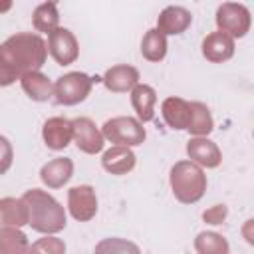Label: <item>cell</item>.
Here are the masks:
<instances>
[{
  "instance_id": "1",
  "label": "cell",
  "mask_w": 254,
  "mask_h": 254,
  "mask_svg": "<svg viewBox=\"0 0 254 254\" xmlns=\"http://www.w3.org/2000/svg\"><path fill=\"white\" fill-rule=\"evenodd\" d=\"M48 48L38 34L22 32L0 44V87L12 85L28 71H40L46 64Z\"/></svg>"
},
{
  "instance_id": "2",
  "label": "cell",
  "mask_w": 254,
  "mask_h": 254,
  "mask_svg": "<svg viewBox=\"0 0 254 254\" xmlns=\"http://www.w3.org/2000/svg\"><path fill=\"white\" fill-rule=\"evenodd\" d=\"M22 200L28 206V224L42 234H56L65 228L64 206L46 190L30 189L24 192Z\"/></svg>"
},
{
  "instance_id": "3",
  "label": "cell",
  "mask_w": 254,
  "mask_h": 254,
  "mask_svg": "<svg viewBox=\"0 0 254 254\" xmlns=\"http://www.w3.org/2000/svg\"><path fill=\"white\" fill-rule=\"evenodd\" d=\"M171 189L179 202L192 204L206 190V175L192 161H179L171 169Z\"/></svg>"
},
{
  "instance_id": "4",
  "label": "cell",
  "mask_w": 254,
  "mask_h": 254,
  "mask_svg": "<svg viewBox=\"0 0 254 254\" xmlns=\"http://www.w3.org/2000/svg\"><path fill=\"white\" fill-rule=\"evenodd\" d=\"M95 79H99V77H89L83 71L64 73L54 83V101L58 105H77V103H81L89 95Z\"/></svg>"
},
{
  "instance_id": "5",
  "label": "cell",
  "mask_w": 254,
  "mask_h": 254,
  "mask_svg": "<svg viewBox=\"0 0 254 254\" xmlns=\"http://www.w3.org/2000/svg\"><path fill=\"white\" fill-rule=\"evenodd\" d=\"M101 135L103 139L115 145H121V147H129V149L141 145L147 137L143 123H139V119L135 117H125V115L107 119L101 127Z\"/></svg>"
},
{
  "instance_id": "6",
  "label": "cell",
  "mask_w": 254,
  "mask_h": 254,
  "mask_svg": "<svg viewBox=\"0 0 254 254\" xmlns=\"http://www.w3.org/2000/svg\"><path fill=\"white\" fill-rule=\"evenodd\" d=\"M216 26L218 32L234 38H244L250 30V12L246 6L236 2H224L216 10Z\"/></svg>"
},
{
  "instance_id": "7",
  "label": "cell",
  "mask_w": 254,
  "mask_h": 254,
  "mask_svg": "<svg viewBox=\"0 0 254 254\" xmlns=\"http://www.w3.org/2000/svg\"><path fill=\"white\" fill-rule=\"evenodd\" d=\"M48 52L60 65H69L79 56V46L71 30L67 28H56L52 34H48Z\"/></svg>"
},
{
  "instance_id": "8",
  "label": "cell",
  "mask_w": 254,
  "mask_h": 254,
  "mask_svg": "<svg viewBox=\"0 0 254 254\" xmlns=\"http://www.w3.org/2000/svg\"><path fill=\"white\" fill-rule=\"evenodd\" d=\"M67 208L69 214L79 220V222H87L95 216L97 212V196H95V189L89 185H79V187H71L67 190Z\"/></svg>"
},
{
  "instance_id": "9",
  "label": "cell",
  "mask_w": 254,
  "mask_h": 254,
  "mask_svg": "<svg viewBox=\"0 0 254 254\" xmlns=\"http://www.w3.org/2000/svg\"><path fill=\"white\" fill-rule=\"evenodd\" d=\"M71 125H73V143L77 145L79 151L87 155H95L103 149V135L89 117H75Z\"/></svg>"
},
{
  "instance_id": "10",
  "label": "cell",
  "mask_w": 254,
  "mask_h": 254,
  "mask_svg": "<svg viewBox=\"0 0 254 254\" xmlns=\"http://www.w3.org/2000/svg\"><path fill=\"white\" fill-rule=\"evenodd\" d=\"M187 155L189 159L198 165V167H206V169H214L220 165L222 161V153L218 149V145L206 137H192L187 143Z\"/></svg>"
},
{
  "instance_id": "11",
  "label": "cell",
  "mask_w": 254,
  "mask_h": 254,
  "mask_svg": "<svg viewBox=\"0 0 254 254\" xmlns=\"http://www.w3.org/2000/svg\"><path fill=\"white\" fill-rule=\"evenodd\" d=\"M42 137H44V143L48 145V149L62 151L73 139V125L65 117H52L44 123Z\"/></svg>"
},
{
  "instance_id": "12",
  "label": "cell",
  "mask_w": 254,
  "mask_h": 254,
  "mask_svg": "<svg viewBox=\"0 0 254 254\" xmlns=\"http://www.w3.org/2000/svg\"><path fill=\"white\" fill-rule=\"evenodd\" d=\"M101 81L111 93H125V91H131L139 83V71L133 65L117 64V65H111L103 73Z\"/></svg>"
},
{
  "instance_id": "13",
  "label": "cell",
  "mask_w": 254,
  "mask_h": 254,
  "mask_svg": "<svg viewBox=\"0 0 254 254\" xmlns=\"http://www.w3.org/2000/svg\"><path fill=\"white\" fill-rule=\"evenodd\" d=\"M192 22V14L183 6H167L157 18V30L167 38L183 34Z\"/></svg>"
},
{
  "instance_id": "14",
  "label": "cell",
  "mask_w": 254,
  "mask_h": 254,
  "mask_svg": "<svg viewBox=\"0 0 254 254\" xmlns=\"http://www.w3.org/2000/svg\"><path fill=\"white\" fill-rule=\"evenodd\" d=\"M202 56L210 64H222L234 56V40L222 32H212L202 40Z\"/></svg>"
},
{
  "instance_id": "15",
  "label": "cell",
  "mask_w": 254,
  "mask_h": 254,
  "mask_svg": "<svg viewBox=\"0 0 254 254\" xmlns=\"http://www.w3.org/2000/svg\"><path fill=\"white\" fill-rule=\"evenodd\" d=\"M73 175V161L67 157H56L40 169V179L50 189L64 187Z\"/></svg>"
},
{
  "instance_id": "16",
  "label": "cell",
  "mask_w": 254,
  "mask_h": 254,
  "mask_svg": "<svg viewBox=\"0 0 254 254\" xmlns=\"http://www.w3.org/2000/svg\"><path fill=\"white\" fill-rule=\"evenodd\" d=\"M155 103H157V91L147 83H137L131 89V105L137 113L139 123H147L155 117Z\"/></svg>"
},
{
  "instance_id": "17",
  "label": "cell",
  "mask_w": 254,
  "mask_h": 254,
  "mask_svg": "<svg viewBox=\"0 0 254 254\" xmlns=\"http://www.w3.org/2000/svg\"><path fill=\"white\" fill-rule=\"evenodd\" d=\"M135 153L129 147H121V145H113L111 149H107L103 153L101 165L107 173L111 175H127L129 171H133L135 167Z\"/></svg>"
},
{
  "instance_id": "18",
  "label": "cell",
  "mask_w": 254,
  "mask_h": 254,
  "mask_svg": "<svg viewBox=\"0 0 254 254\" xmlns=\"http://www.w3.org/2000/svg\"><path fill=\"white\" fill-rule=\"evenodd\" d=\"M24 93L32 101H48L54 95V83L42 71H28L20 77Z\"/></svg>"
},
{
  "instance_id": "19",
  "label": "cell",
  "mask_w": 254,
  "mask_h": 254,
  "mask_svg": "<svg viewBox=\"0 0 254 254\" xmlns=\"http://www.w3.org/2000/svg\"><path fill=\"white\" fill-rule=\"evenodd\" d=\"M28 224V206L22 198H0V228L6 226H24Z\"/></svg>"
},
{
  "instance_id": "20",
  "label": "cell",
  "mask_w": 254,
  "mask_h": 254,
  "mask_svg": "<svg viewBox=\"0 0 254 254\" xmlns=\"http://www.w3.org/2000/svg\"><path fill=\"white\" fill-rule=\"evenodd\" d=\"M214 129L212 115L208 107L200 101H189V125L187 131L194 137H206Z\"/></svg>"
},
{
  "instance_id": "21",
  "label": "cell",
  "mask_w": 254,
  "mask_h": 254,
  "mask_svg": "<svg viewBox=\"0 0 254 254\" xmlns=\"http://www.w3.org/2000/svg\"><path fill=\"white\" fill-rule=\"evenodd\" d=\"M163 119L171 129H187L189 125V101L183 97H167L161 105Z\"/></svg>"
},
{
  "instance_id": "22",
  "label": "cell",
  "mask_w": 254,
  "mask_h": 254,
  "mask_svg": "<svg viewBox=\"0 0 254 254\" xmlns=\"http://www.w3.org/2000/svg\"><path fill=\"white\" fill-rule=\"evenodd\" d=\"M30 248L28 236L16 228V226H6L0 228V254H26Z\"/></svg>"
},
{
  "instance_id": "23",
  "label": "cell",
  "mask_w": 254,
  "mask_h": 254,
  "mask_svg": "<svg viewBox=\"0 0 254 254\" xmlns=\"http://www.w3.org/2000/svg\"><path fill=\"white\" fill-rule=\"evenodd\" d=\"M141 54L149 62H161L167 56V38L157 30H147L141 40Z\"/></svg>"
},
{
  "instance_id": "24",
  "label": "cell",
  "mask_w": 254,
  "mask_h": 254,
  "mask_svg": "<svg viewBox=\"0 0 254 254\" xmlns=\"http://www.w3.org/2000/svg\"><path fill=\"white\" fill-rule=\"evenodd\" d=\"M32 22H34V28L38 32L52 34L58 28V22H60V14H58L56 2H44V4L36 6V10L32 14Z\"/></svg>"
},
{
  "instance_id": "25",
  "label": "cell",
  "mask_w": 254,
  "mask_h": 254,
  "mask_svg": "<svg viewBox=\"0 0 254 254\" xmlns=\"http://www.w3.org/2000/svg\"><path fill=\"white\" fill-rule=\"evenodd\" d=\"M194 250L198 254H228V240L218 232H198L194 238Z\"/></svg>"
},
{
  "instance_id": "26",
  "label": "cell",
  "mask_w": 254,
  "mask_h": 254,
  "mask_svg": "<svg viewBox=\"0 0 254 254\" xmlns=\"http://www.w3.org/2000/svg\"><path fill=\"white\" fill-rule=\"evenodd\" d=\"M95 254H141L139 246L127 238H103L95 246Z\"/></svg>"
},
{
  "instance_id": "27",
  "label": "cell",
  "mask_w": 254,
  "mask_h": 254,
  "mask_svg": "<svg viewBox=\"0 0 254 254\" xmlns=\"http://www.w3.org/2000/svg\"><path fill=\"white\" fill-rule=\"evenodd\" d=\"M26 254H65V244L62 238H56L52 234H46L44 238L36 240Z\"/></svg>"
},
{
  "instance_id": "28",
  "label": "cell",
  "mask_w": 254,
  "mask_h": 254,
  "mask_svg": "<svg viewBox=\"0 0 254 254\" xmlns=\"http://www.w3.org/2000/svg\"><path fill=\"white\" fill-rule=\"evenodd\" d=\"M12 161H14V149H12V143L0 135V175H4L10 167H12Z\"/></svg>"
},
{
  "instance_id": "29",
  "label": "cell",
  "mask_w": 254,
  "mask_h": 254,
  "mask_svg": "<svg viewBox=\"0 0 254 254\" xmlns=\"http://www.w3.org/2000/svg\"><path fill=\"white\" fill-rule=\"evenodd\" d=\"M226 214H228L226 204H214V206H210L208 210L202 212V220L208 222V224H222Z\"/></svg>"
},
{
  "instance_id": "30",
  "label": "cell",
  "mask_w": 254,
  "mask_h": 254,
  "mask_svg": "<svg viewBox=\"0 0 254 254\" xmlns=\"http://www.w3.org/2000/svg\"><path fill=\"white\" fill-rule=\"evenodd\" d=\"M12 8V2H6V4H0V12H6Z\"/></svg>"
}]
</instances>
